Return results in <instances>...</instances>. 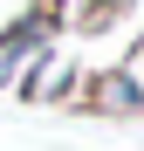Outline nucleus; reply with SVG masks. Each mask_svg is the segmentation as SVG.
I'll list each match as a JSON object with an SVG mask.
<instances>
[{
    "mask_svg": "<svg viewBox=\"0 0 144 151\" xmlns=\"http://www.w3.org/2000/svg\"><path fill=\"white\" fill-rule=\"evenodd\" d=\"M76 110H89V117H117V124H130V117H144V83L124 69V62H96L82 83H76Z\"/></svg>",
    "mask_w": 144,
    "mask_h": 151,
    "instance_id": "1",
    "label": "nucleus"
},
{
    "mask_svg": "<svg viewBox=\"0 0 144 151\" xmlns=\"http://www.w3.org/2000/svg\"><path fill=\"white\" fill-rule=\"evenodd\" d=\"M76 83H82V69L62 55V41H48L41 55L28 62V76L14 83V96H21V103H76Z\"/></svg>",
    "mask_w": 144,
    "mask_h": 151,
    "instance_id": "2",
    "label": "nucleus"
},
{
    "mask_svg": "<svg viewBox=\"0 0 144 151\" xmlns=\"http://www.w3.org/2000/svg\"><path fill=\"white\" fill-rule=\"evenodd\" d=\"M48 41H62V35H55V28H41L34 14H14L7 28H0V89H14L21 76H28V62L41 55Z\"/></svg>",
    "mask_w": 144,
    "mask_h": 151,
    "instance_id": "3",
    "label": "nucleus"
},
{
    "mask_svg": "<svg viewBox=\"0 0 144 151\" xmlns=\"http://www.w3.org/2000/svg\"><path fill=\"white\" fill-rule=\"evenodd\" d=\"M69 7H76V0H28V14L41 21V28H55V35H62V21H69Z\"/></svg>",
    "mask_w": 144,
    "mask_h": 151,
    "instance_id": "4",
    "label": "nucleus"
},
{
    "mask_svg": "<svg viewBox=\"0 0 144 151\" xmlns=\"http://www.w3.org/2000/svg\"><path fill=\"white\" fill-rule=\"evenodd\" d=\"M124 69H130L137 83H144V35H137V48H130V55H124Z\"/></svg>",
    "mask_w": 144,
    "mask_h": 151,
    "instance_id": "5",
    "label": "nucleus"
}]
</instances>
